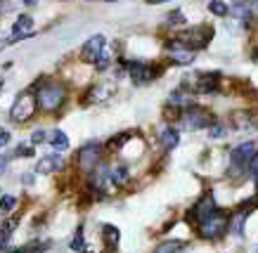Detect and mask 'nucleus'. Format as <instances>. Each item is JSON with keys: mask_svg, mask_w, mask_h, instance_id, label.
Here are the masks:
<instances>
[{"mask_svg": "<svg viewBox=\"0 0 258 253\" xmlns=\"http://www.w3.org/2000/svg\"><path fill=\"white\" fill-rule=\"evenodd\" d=\"M223 73L220 71H192L182 78V88L192 95H213L220 90Z\"/></svg>", "mask_w": 258, "mask_h": 253, "instance_id": "nucleus-1", "label": "nucleus"}, {"mask_svg": "<svg viewBox=\"0 0 258 253\" xmlns=\"http://www.w3.org/2000/svg\"><path fill=\"white\" fill-rule=\"evenodd\" d=\"M36 93V100H38V109L43 111H57L62 109L64 102H67V88L57 80H43L38 88H31Z\"/></svg>", "mask_w": 258, "mask_h": 253, "instance_id": "nucleus-2", "label": "nucleus"}, {"mask_svg": "<svg viewBox=\"0 0 258 253\" xmlns=\"http://www.w3.org/2000/svg\"><path fill=\"white\" fill-rule=\"evenodd\" d=\"M199 237L206 239V241H220L225 239V234H230V213L218 208L213 215H209L206 220L197 227Z\"/></svg>", "mask_w": 258, "mask_h": 253, "instance_id": "nucleus-3", "label": "nucleus"}, {"mask_svg": "<svg viewBox=\"0 0 258 253\" xmlns=\"http://www.w3.org/2000/svg\"><path fill=\"white\" fill-rule=\"evenodd\" d=\"M256 151V142H239L235 149L230 151V166H227V178H242V175L249 173V163L251 156Z\"/></svg>", "mask_w": 258, "mask_h": 253, "instance_id": "nucleus-4", "label": "nucleus"}, {"mask_svg": "<svg viewBox=\"0 0 258 253\" xmlns=\"http://www.w3.org/2000/svg\"><path fill=\"white\" fill-rule=\"evenodd\" d=\"M213 114L206 107H202V104H189L187 109H182V114H180V121L178 126L182 128V130H204V128H209L213 123Z\"/></svg>", "mask_w": 258, "mask_h": 253, "instance_id": "nucleus-5", "label": "nucleus"}, {"mask_svg": "<svg viewBox=\"0 0 258 253\" xmlns=\"http://www.w3.org/2000/svg\"><path fill=\"white\" fill-rule=\"evenodd\" d=\"M36 111H38V100H36V93L29 88V90H22V93L15 97L12 109H10V116H12V121H17V123H26V121H31L33 116H36Z\"/></svg>", "mask_w": 258, "mask_h": 253, "instance_id": "nucleus-6", "label": "nucleus"}, {"mask_svg": "<svg viewBox=\"0 0 258 253\" xmlns=\"http://www.w3.org/2000/svg\"><path fill=\"white\" fill-rule=\"evenodd\" d=\"M213 36H216V29H213L211 24H199V26L187 29V31H180L178 33V40H182L189 50H195V52H197V50L206 48V45L213 40Z\"/></svg>", "mask_w": 258, "mask_h": 253, "instance_id": "nucleus-7", "label": "nucleus"}, {"mask_svg": "<svg viewBox=\"0 0 258 253\" xmlns=\"http://www.w3.org/2000/svg\"><path fill=\"white\" fill-rule=\"evenodd\" d=\"M216 211H218V204H216V199H213L211 192H206V194H204V197L199 199V201H197V204L187 211L185 220H187L192 227H199V225H202V222L206 220L209 215L216 213Z\"/></svg>", "mask_w": 258, "mask_h": 253, "instance_id": "nucleus-8", "label": "nucleus"}, {"mask_svg": "<svg viewBox=\"0 0 258 253\" xmlns=\"http://www.w3.org/2000/svg\"><path fill=\"white\" fill-rule=\"evenodd\" d=\"M164 50H166V55H168V64H175V66H187V64L195 62V57H197L195 50H189L187 45L178 38L166 40Z\"/></svg>", "mask_w": 258, "mask_h": 253, "instance_id": "nucleus-9", "label": "nucleus"}, {"mask_svg": "<svg viewBox=\"0 0 258 253\" xmlns=\"http://www.w3.org/2000/svg\"><path fill=\"white\" fill-rule=\"evenodd\" d=\"M102 163V144L88 142L79 149V168L81 173H93L95 168Z\"/></svg>", "mask_w": 258, "mask_h": 253, "instance_id": "nucleus-10", "label": "nucleus"}, {"mask_svg": "<svg viewBox=\"0 0 258 253\" xmlns=\"http://www.w3.org/2000/svg\"><path fill=\"white\" fill-rule=\"evenodd\" d=\"M230 123L237 128V130H253V128H258V119H256V109H244V107H239V109H232L230 111Z\"/></svg>", "mask_w": 258, "mask_h": 253, "instance_id": "nucleus-11", "label": "nucleus"}, {"mask_svg": "<svg viewBox=\"0 0 258 253\" xmlns=\"http://www.w3.org/2000/svg\"><path fill=\"white\" fill-rule=\"evenodd\" d=\"M104 48H107V38H104L102 33H97V36H93L90 40H86V45L81 48V59L86 64H95Z\"/></svg>", "mask_w": 258, "mask_h": 253, "instance_id": "nucleus-12", "label": "nucleus"}, {"mask_svg": "<svg viewBox=\"0 0 258 253\" xmlns=\"http://www.w3.org/2000/svg\"><path fill=\"white\" fill-rule=\"evenodd\" d=\"M125 71H128V76H131V80H133L135 86H145L147 83V62H138V59H133V62H123Z\"/></svg>", "mask_w": 258, "mask_h": 253, "instance_id": "nucleus-13", "label": "nucleus"}, {"mask_svg": "<svg viewBox=\"0 0 258 253\" xmlns=\"http://www.w3.org/2000/svg\"><path fill=\"white\" fill-rule=\"evenodd\" d=\"M64 168V161L59 154H50V156H43L38 161V166H36V171H38L40 175H47V173H55V171H62Z\"/></svg>", "mask_w": 258, "mask_h": 253, "instance_id": "nucleus-14", "label": "nucleus"}, {"mask_svg": "<svg viewBox=\"0 0 258 253\" xmlns=\"http://www.w3.org/2000/svg\"><path fill=\"white\" fill-rule=\"evenodd\" d=\"M159 144H161V149H164V151H173V149H175V147L180 144V133H178V128L166 126L164 130H161Z\"/></svg>", "mask_w": 258, "mask_h": 253, "instance_id": "nucleus-15", "label": "nucleus"}, {"mask_svg": "<svg viewBox=\"0 0 258 253\" xmlns=\"http://www.w3.org/2000/svg\"><path fill=\"white\" fill-rule=\"evenodd\" d=\"M249 213L244 208H237L235 213H230V234L232 237H244V222H246Z\"/></svg>", "mask_w": 258, "mask_h": 253, "instance_id": "nucleus-16", "label": "nucleus"}, {"mask_svg": "<svg viewBox=\"0 0 258 253\" xmlns=\"http://www.w3.org/2000/svg\"><path fill=\"white\" fill-rule=\"evenodd\" d=\"M111 93H114V86H111V83H104V86H93L90 90H88L86 102H102V100H107Z\"/></svg>", "mask_w": 258, "mask_h": 253, "instance_id": "nucleus-17", "label": "nucleus"}, {"mask_svg": "<svg viewBox=\"0 0 258 253\" xmlns=\"http://www.w3.org/2000/svg\"><path fill=\"white\" fill-rule=\"evenodd\" d=\"M109 178L114 185H125L128 178H131V168L125 163H116V166H109Z\"/></svg>", "mask_w": 258, "mask_h": 253, "instance_id": "nucleus-18", "label": "nucleus"}, {"mask_svg": "<svg viewBox=\"0 0 258 253\" xmlns=\"http://www.w3.org/2000/svg\"><path fill=\"white\" fill-rule=\"evenodd\" d=\"M50 144H52V149L59 154V151H67L69 149V137H67V133L64 130H59V128H55L52 133H50Z\"/></svg>", "mask_w": 258, "mask_h": 253, "instance_id": "nucleus-19", "label": "nucleus"}, {"mask_svg": "<svg viewBox=\"0 0 258 253\" xmlns=\"http://www.w3.org/2000/svg\"><path fill=\"white\" fill-rule=\"evenodd\" d=\"M154 253H187V244L185 241H178V239H168L164 244H159L154 248Z\"/></svg>", "mask_w": 258, "mask_h": 253, "instance_id": "nucleus-20", "label": "nucleus"}, {"mask_svg": "<svg viewBox=\"0 0 258 253\" xmlns=\"http://www.w3.org/2000/svg\"><path fill=\"white\" fill-rule=\"evenodd\" d=\"M102 239H104V244L109 246V248H116L118 239H121V232L114 225H102Z\"/></svg>", "mask_w": 258, "mask_h": 253, "instance_id": "nucleus-21", "label": "nucleus"}, {"mask_svg": "<svg viewBox=\"0 0 258 253\" xmlns=\"http://www.w3.org/2000/svg\"><path fill=\"white\" fill-rule=\"evenodd\" d=\"M15 227H17V220H8V222H3V225H0V251L8 246V241H10V237H12Z\"/></svg>", "mask_w": 258, "mask_h": 253, "instance_id": "nucleus-22", "label": "nucleus"}, {"mask_svg": "<svg viewBox=\"0 0 258 253\" xmlns=\"http://www.w3.org/2000/svg\"><path fill=\"white\" fill-rule=\"evenodd\" d=\"M131 137H133V133H131V130H123V133L114 135V137H111V140H109V144H107V147H109L111 151H118V149H121V147H123L125 142H128V140H131Z\"/></svg>", "mask_w": 258, "mask_h": 253, "instance_id": "nucleus-23", "label": "nucleus"}, {"mask_svg": "<svg viewBox=\"0 0 258 253\" xmlns=\"http://www.w3.org/2000/svg\"><path fill=\"white\" fill-rule=\"evenodd\" d=\"M209 12L216 17H227L230 15V5H227L225 0H211L209 3Z\"/></svg>", "mask_w": 258, "mask_h": 253, "instance_id": "nucleus-24", "label": "nucleus"}, {"mask_svg": "<svg viewBox=\"0 0 258 253\" xmlns=\"http://www.w3.org/2000/svg\"><path fill=\"white\" fill-rule=\"evenodd\" d=\"M111 59H114V57H111V50L104 48L102 50V55L97 57V62H95V69H97V71H107V69L111 66Z\"/></svg>", "mask_w": 258, "mask_h": 253, "instance_id": "nucleus-25", "label": "nucleus"}, {"mask_svg": "<svg viewBox=\"0 0 258 253\" xmlns=\"http://www.w3.org/2000/svg\"><path fill=\"white\" fill-rule=\"evenodd\" d=\"M225 135H227V126H225V123L213 121L211 126H209V137H211V140H220V137H225Z\"/></svg>", "mask_w": 258, "mask_h": 253, "instance_id": "nucleus-26", "label": "nucleus"}, {"mask_svg": "<svg viewBox=\"0 0 258 253\" xmlns=\"http://www.w3.org/2000/svg\"><path fill=\"white\" fill-rule=\"evenodd\" d=\"M69 246H71V251H83V246H86V239H83V227H76V234L71 237Z\"/></svg>", "mask_w": 258, "mask_h": 253, "instance_id": "nucleus-27", "label": "nucleus"}, {"mask_svg": "<svg viewBox=\"0 0 258 253\" xmlns=\"http://www.w3.org/2000/svg\"><path fill=\"white\" fill-rule=\"evenodd\" d=\"M17 208V199L12 194H5V197H0V213H10V211H15Z\"/></svg>", "mask_w": 258, "mask_h": 253, "instance_id": "nucleus-28", "label": "nucleus"}, {"mask_svg": "<svg viewBox=\"0 0 258 253\" xmlns=\"http://www.w3.org/2000/svg\"><path fill=\"white\" fill-rule=\"evenodd\" d=\"M166 22H168V26H182V24H187V19H185V15H182L180 10H173L171 15L166 17Z\"/></svg>", "mask_w": 258, "mask_h": 253, "instance_id": "nucleus-29", "label": "nucleus"}, {"mask_svg": "<svg viewBox=\"0 0 258 253\" xmlns=\"http://www.w3.org/2000/svg\"><path fill=\"white\" fill-rule=\"evenodd\" d=\"M15 156H33V147H29V144H19L15 149Z\"/></svg>", "mask_w": 258, "mask_h": 253, "instance_id": "nucleus-30", "label": "nucleus"}, {"mask_svg": "<svg viewBox=\"0 0 258 253\" xmlns=\"http://www.w3.org/2000/svg\"><path fill=\"white\" fill-rule=\"evenodd\" d=\"M249 173L256 178L258 175V151H253V156H251V163H249Z\"/></svg>", "mask_w": 258, "mask_h": 253, "instance_id": "nucleus-31", "label": "nucleus"}, {"mask_svg": "<svg viewBox=\"0 0 258 253\" xmlns=\"http://www.w3.org/2000/svg\"><path fill=\"white\" fill-rule=\"evenodd\" d=\"M43 140H45V133H43V130H36V133L31 135V144H40Z\"/></svg>", "mask_w": 258, "mask_h": 253, "instance_id": "nucleus-32", "label": "nucleus"}, {"mask_svg": "<svg viewBox=\"0 0 258 253\" xmlns=\"http://www.w3.org/2000/svg\"><path fill=\"white\" fill-rule=\"evenodd\" d=\"M38 248H36V244H26V246H22V248H17V251H12V253H36Z\"/></svg>", "mask_w": 258, "mask_h": 253, "instance_id": "nucleus-33", "label": "nucleus"}, {"mask_svg": "<svg viewBox=\"0 0 258 253\" xmlns=\"http://www.w3.org/2000/svg\"><path fill=\"white\" fill-rule=\"evenodd\" d=\"M5 144H10V133L8 130H0V147H5Z\"/></svg>", "mask_w": 258, "mask_h": 253, "instance_id": "nucleus-34", "label": "nucleus"}, {"mask_svg": "<svg viewBox=\"0 0 258 253\" xmlns=\"http://www.w3.org/2000/svg\"><path fill=\"white\" fill-rule=\"evenodd\" d=\"M33 180H36V175H33V173H24L22 175V182H24V185H33Z\"/></svg>", "mask_w": 258, "mask_h": 253, "instance_id": "nucleus-35", "label": "nucleus"}, {"mask_svg": "<svg viewBox=\"0 0 258 253\" xmlns=\"http://www.w3.org/2000/svg\"><path fill=\"white\" fill-rule=\"evenodd\" d=\"M5 171H8V158H5V156H0V175L5 173Z\"/></svg>", "mask_w": 258, "mask_h": 253, "instance_id": "nucleus-36", "label": "nucleus"}, {"mask_svg": "<svg viewBox=\"0 0 258 253\" xmlns=\"http://www.w3.org/2000/svg\"><path fill=\"white\" fill-rule=\"evenodd\" d=\"M36 3H38V0H24V5H29V8H33Z\"/></svg>", "mask_w": 258, "mask_h": 253, "instance_id": "nucleus-37", "label": "nucleus"}, {"mask_svg": "<svg viewBox=\"0 0 258 253\" xmlns=\"http://www.w3.org/2000/svg\"><path fill=\"white\" fill-rule=\"evenodd\" d=\"M149 3H152V5H157V3H166V0H149Z\"/></svg>", "mask_w": 258, "mask_h": 253, "instance_id": "nucleus-38", "label": "nucleus"}, {"mask_svg": "<svg viewBox=\"0 0 258 253\" xmlns=\"http://www.w3.org/2000/svg\"><path fill=\"white\" fill-rule=\"evenodd\" d=\"M5 45H8V43H0V52H3V48H5Z\"/></svg>", "mask_w": 258, "mask_h": 253, "instance_id": "nucleus-39", "label": "nucleus"}, {"mask_svg": "<svg viewBox=\"0 0 258 253\" xmlns=\"http://www.w3.org/2000/svg\"><path fill=\"white\" fill-rule=\"evenodd\" d=\"M256 192H258V175H256Z\"/></svg>", "mask_w": 258, "mask_h": 253, "instance_id": "nucleus-40", "label": "nucleus"}, {"mask_svg": "<svg viewBox=\"0 0 258 253\" xmlns=\"http://www.w3.org/2000/svg\"><path fill=\"white\" fill-rule=\"evenodd\" d=\"M256 119H258V109H256Z\"/></svg>", "mask_w": 258, "mask_h": 253, "instance_id": "nucleus-41", "label": "nucleus"}, {"mask_svg": "<svg viewBox=\"0 0 258 253\" xmlns=\"http://www.w3.org/2000/svg\"><path fill=\"white\" fill-rule=\"evenodd\" d=\"M0 88H3V80H0Z\"/></svg>", "mask_w": 258, "mask_h": 253, "instance_id": "nucleus-42", "label": "nucleus"}, {"mask_svg": "<svg viewBox=\"0 0 258 253\" xmlns=\"http://www.w3.org/2000/svg\"><path fill=\"white\" fill-rule=\"evenodd\" d=\"M86 253H93V251H86Z\"/></svg>", "mask_w": 258, "mask_h": 253, "instance_id": "nucleus-43", "label": "nucleus"}, {"mask_svg": "<svg viewBox=\"0 0 258 253\" xmlns=\"http://www.w3.org/2000/svg\"><path fill=\"white\" fill-rule=\"evenodd\" d=\"M109 3H111V0H109Z\"/></svg>", "mask_w": 258, "mask_h": 253, "instance_id": "nucleus-44", "label": "nucleus"}, {"mask_svg": "<svg viewBox=\"0 0 258 253\" xmlns=\"http://www.w3.org/2000/svg\"><path fill=\"white\" fill-rule=\"evenodd\" d=\"M256 253H258V251H256Z\"/></svg>", "mask_w": 258, "mask_h": 253, "instance_id": "nucleus-45", "label": "nucleus"}]
</instances>
